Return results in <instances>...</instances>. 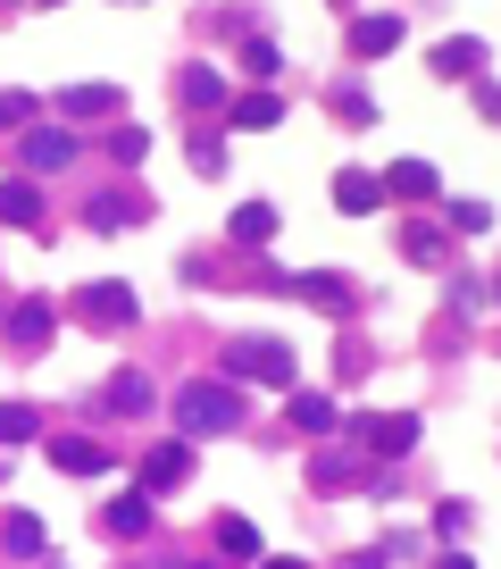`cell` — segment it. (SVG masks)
Wrapping results in <instances>:
<instances>
[{
	"mask_svg": "<svg viewBox=\"0 0 501 569\" xmlns=\"http://www.w3.org/2000/svg\"><path fill=\"white\" fill-rule=\"evenodd\" d=\"M242 394H226V385H185V394H176V427H185V436H234L242 427Z\"/></svg>",
	"mask_w": 501,
	"mask_h": 569,
	"instance_id": "cell-1",
	"label": "cell"
},
{
	"mask_svg": "<svg viewBox=\"0 0 501 569\" xmlns=\"http://www.w3.org/2000/svg\"><path fill=\"white\" fill-rule=\"evenodd\" d=\"M226 369H234V377H251V385H293V352H284L276 335L234 343V352H226Z\"/></svg>",
	"mask_w": 501,
	"mask_h": 569,
	"instance_id": "cell-2",
	"label": "cell"
},
{
	"mask_svg": "<svg viewBox=\"0 0 501 569\" xmlns=\"http://www.w3.org/2000/svg\"><path fill=\"white\" fill-rule=\"evenodd\" d=\"M67 159H75V134L67 126H34V134H25V168L51 176V168H67Z\"/></svg>",
	"mask_w": 501,
	"mask_h": 569,
	"instance_id": "cell-3",
	"label": "cell"
},
{
	"mask_svg": "<svg viewBox=\"0 0 501 569\" xmlns=\"http://www.w3.org/2000/svg\"><path fill=\"white\" fill-rule=\"evenodd\" d=\"M385 201V176L352 168V176H334V209H352V218H368V209Z\"/></svg>",
	"mask_w": 501,
	"mask_h": 569,
	"instance_id": "cell-4",
	"label": "cell"
},
{
	"mask_svg": "<svg viewBox=\"0 0 501 569\" xmlns=\"http://www.w3.org/2000/svg\"><path fill=\"white\" fill-rule=\"evenodd\" d=\"M51 461H59V469H75V477H101V469H109V444H84V436H51Z\"/></svg>",
	"mask_w": 501,
	"mask_h": 569,
	"instance_id": "cell-5",
	"label": "cell"
},
{
	"mask_svg": "<svg viewBox=\"0 0 501 569\" xmlns=\"http://www.w3.org/2000/svg\"><path fill=\"white\" fill-rule=\"evenodd\" d=\"M185 477H192V453H185V444H159V453L143 461V494H159V486H185Z\"/></svg>",
	"mask_w": 501,
	"mask_h": 569,
	"instance_id": "cell-6",
	"label": "cell"
},
{
	"mask_svg": "<svg viewBox=\"0 0 501 569\" xmlns=\"http://www.w3.org/2000/svg\"><path fill=\"white\" fill-rule=\"evenodd\" d=\"M359 444H368V453H409V444H418V418H359Z\"/></svg>",
	"mask_w": 501,
	"mask_h": 569,
	"instance_id": "cell-7",
	"label": "cell"
},
{
	"mask_svg": "<svg viewBox=\"0 0 501 569\" xmlns=\"http://www.w3.org/2000/svg\"><path fill=\"white\" fill-rule=\"evenodd\" d=\"M0 545H9V561H42V545H51V536H42L34 511H18L9 528H0Z\"/></svg>",
	"mask_w": 501,
	"mask_h": 569,
	"instance_id": "cell-8",
	"label": "cell"
},
{
	"mask_svg": "<svg viewBox=\"0 0 501 569\" xmlns=\"http://www.w3.org/2000/svg\"><path fill=\"white\" fill-rule=\"evenodd\" d=\"M101 528H109V536H143L150 528V494H117L109 511H101Z\"/></svg>",
	"mask_w": 501,
	"mask_h": 569,
	"instance_id": "cell-9",
	"label": "cell"
},
{
	"mask_svg": "<svg viewBox=\"0 0 501 569\" xmlns=\"http://www.w3.org/2000/svg\"><path fill=\"white\" fill-rule=\"evenodd\" d=\"M84 310H93L101 327H109V319L126 327V319H134V284H93V293H84Z\"/></svg>",
	"mask_w": 501,
	"mask_h": 569,
	"instance_id": "cell-10",
	"label": "cell"
},
{
	"mask_svg": "<svg viewBox=\"0 0 501 569\" xmlns=\"http://www.w3.org/2000/svg\"><path fill=\"white\" fill-rule=\"evenodd\" d=\"M393 42H401V18H359V25H352V51H359V59L393 51Z\"/></svg>",
	"mask_w": 501,
	"mask_h": 569,
	"instance_id": "cell-11",
	"label": "cell"
},
{
	"mask_svg": "<svg viewBox=\"0 0 501 569\" xmlns=\"http://www.w3.org/2000/svg\"><path fill=\"white\" fill-rule=\"evenodd\" d=\"M42 335H51V302H25V310H9V343H25V352H34Z\"/></svg>",
	"mask_w": 501,
	"mask_h": 569,
	"instance_id": "cell-12",
	"label": "cell"
},
{
	"mask_svg": "<svg viewBox=\"0 0 501 569\" xmlns=\"http://www.w3.org/2000/svg\"><path fill=\"white\" fill-rule=\"evenodd\" d=\"M0 218H9V227H34V218H42V193L34 185H0Z\"/></svg>",
	"mask_w": 501,
	"mask_h": 569,
	"instance_id": "cell-13",
	"label": "cell"
},
{
	"mask_svg": "<svg viewBox=\"0 0 501 569\" xmlns=\"http://www.w3.org/2000/svg\"><path fill=\"white\" fill-rule=\"evenodd\" d=\"M268 235H276V209H268V201H242L234 209V244H268Z\"/></svg>",
	"mask_w": 501,
	"mask_h": 569,
	"instance_id": "cell-14",
	"label": "cell"
},
{
	"mask_svg": "<svg viewBox=\"0 0 501 569\" xmlns=\"http://www.w3.org/2000/svg\"><path fill=\"white\" fill-rule=\"evenodd\" d=\"M59 110L67 117H101V110H117V93L109 84H75V93H59Z\"/></svg>",
	"mask_w": 501,
	"mask_h": 569,
	"instance_id": "cell-15",
	"label": "cell"
},
{
	"mask_svg": "<svg viewBox=\"0 0 501 569\" xmlns=\"http://www.w3.org/2000/svg\"><path fill=\"white\" fill-rule=\"evenodd\" d=\"M385 193H409V201H427V193H435V168H427V159H401V168L385 176Z\"/></svg>",
	"mask_w": 501,
	"mask_h": 569,
	"instance_id": "cell-16",
	"label": "cell"
},
{
	"mask_svg": "<svg viewBox=\"0 0 501 569\" xmlns=\"http://www.w3.org/2000/svg\"><path fill=\"white\" fill-rule=\"evenodd\" d=\"M42 436V411H25V402H0V444H25Z\"/></svg>",
	"mask_w": 501,
	"mask_h": 569,
	"instance_id": "cell-17",
	"label": "cell"
},
{
	"mask_svg": "<svg viewBox=\"0 0 501 569\" xmlns=\"http://www.w3.org/2000/svg\"><path fill=\"white\" fill-rule=\"evenodd\" d=\"M218 545L234 552V561H260V528H251V519H218Z\"/></svg>",
	"mask_w": 501,
	"mask_h": 569,
	"instance_id": "cell-18",
	"label": "cell"
},
{
	"mask_svg": "<svg viewBox=\"0 0 501 569\" xmlns=\"http://www.w3.org/2000/svg\"><path fill=\"white\" fill-rule=\"evenodd\" d=\"M293 427L326 436V427H334V402H326V394H293Z\"/></svg>",
	"mask_w": 501,
	"mask_h": 569,
	"instance_id": "cell-19",
	"label": "cell"
},
{
	"mask_svg": "<svg viewBox=\"0 0 501 569\" xmlns=\"http://www.w3.org/2000/svg\"><path fill=\"white\" fill-rule=\"evenodd\" d=\"M301 293H310L317 310H352V284L343 277H301Z\"/></svg>",
	"mask_w": 501,
	"mask_h": 569,
	"instance_id": "cell-20",
	"label": "cell"
},
{
	"mask_svg": "<svg viewBox=\"0 0 501 569\" xmlns=\"http://www.w3.org/2000/svg\"><path fill=\"white\" fill-rule=\"evenodd\" d=\"M435 68H443V76H468V68H484V51H477V42H443Z\"/></svg>",
	"mask_w": 501,
	"mask_h": 569,
	"instance_id": "cell-21",
	"label": "cell"
},
{
	"mask_svg": "<svg viewBox=\"0 0 501 569\" xmlns=\"http://www.w3.org/2000/svg\"><path fill=\"white\" fill-rule=\"evenodd\" d=\"M276 117H284V110H276V101H268V93L234 101V126H242V134H251V126H276Z\"/></svg>",
	"mask_w": 501,
	"mask_h": 569,
	"instance_id": "cell-22",
	"label": "cell"
},
{
	"mask_svg": "<svg viewBox=\"0 0 501 569\" xmlns=\"http://www.w3.org/2000/svg\"><path fill=\"white\" fill-rule=\"evenodd\" d=\"M218 93H226V84H218V68H185V101H192V110H209Z\"/></svg>",
	"mask_w": 501,
	"mask_h": 569,
	"instance_id": "cell-23",
	"label": "cell"
},
{
	"mask_svg": "<svg viewBox=\"0 0 501 569\" xmlns=\"http://www.w3.org/2000/svg\"><path fill=\"white\" fill-rule=\"evenodd\" d=\"M109 402H117V411H143V402H150V377H117Z\"/></svg>",
	"mask_w": 501,
	"mask_h": 569,
	"instance_id": "cell-24",
	"label": "cell"
},
{
	"mask_svg": "<svg viewBox=\"0 0 501 569\" xmlns=\"http://www.w3.org/2000/svg\"><path fill=\"white\" fill-rule=\"evenodd\" d=\"M34 117V93H0V126H25Z\"/></svg>",
	"mask_w": 501,
	"mask_h": 569,
	"instance_id": "cell-25",
	"label": "cell"
},
{
	"mask_svg": "<svg viewBox=\"0 0 501 569\" xmlns=\"http://www.w3.org/2000/svg\"><path fill=\"white\" fill-rule=\"evenodd\" d=\"M268 569H310V561H268Z\"/></svg>",
	"mask_w": 501,
	"mask_h": 569,
	"instance_id": "cell-26",
	"label": "cell"
},
{
	"mask_svg": "<svg viewBox=\"0 0 501 569\" xmlns=\"http://www.w3.org/2000/svg\"><path fill=\"white\" fill-rule=\"evenodd\" d=\"M443 569H468V561H443Z\"/></svg>",
	"mask_w": 501,
	"mask_h": 569,
	"instance_id": "cell-27",
	"label": "cell"
}]
</instances>
